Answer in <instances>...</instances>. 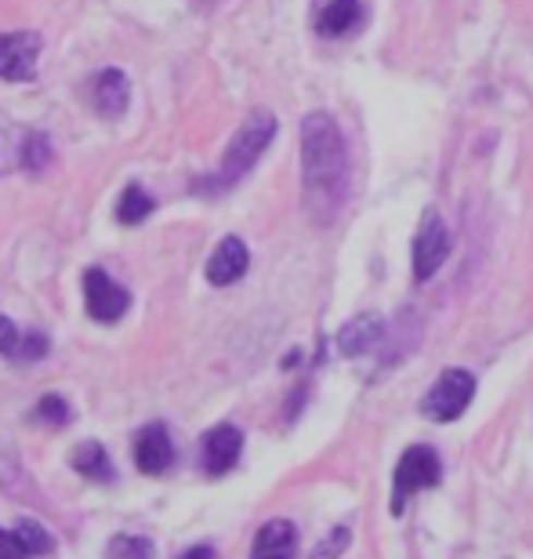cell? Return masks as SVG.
I'll use <instances>...</instances> for the list:
<instances>
[{
    "label": "cell",
    "mask_w": 533,
    "mask_h": 559,
    "mask_svg": "<svg viewBox=\"0 0 533 559\" xmlns=\"http://www.w3.org/2000/svg\"><path fill=\"white\" fill-rule=\"evenodd\" d=\"M92 103H95L98 114L109 117V120L124 117V109L131 103V84H128L124 70H102V73H95V81H92Z\"/></svg>",
    "instance_id": "7c38bea8"
},
{
    "label": "cell",
    "mask_w": 533,
    "mask_h": 559,
    "mask_svg": "<svg viewBox=\"0 0 533 559\" xmlns=\"http://www.w3.org/2000/svg\"><path fill=\"white\" fill-rule=\"evenodd\" d=\"M178 559H218V556H215V549H207V545H196V549L182 552Z\"/></svg>",
    "instance_id": "d4e9b609"
},
{
    "label": "cell",
    "mask_w": 533,
    "mask_h": 559,
    "mask_svg": "<svg viewBox=\"0 0 533 559\" xmlns=\"http://www.w3.org/2000/svg\"><path fill=\"white\" fill-rule=\"evenodd\" d=\"M346 549H349V527H338V531H330V538H327V542H319V545H316V549H313V559H338Z\"/></svg>",
    "instance_id": "7402d4cb"
},
{
    "label": "cell",
    "mask_w": 533,
    "mask_h": 559,
    "mask_svg": "<svg viewBox=\"0 0 533 559\" xmlns=\"http://www.w3.org/2000/svg\"><path fill=\"white\" fill-rule=\"evenodd\" d=\"M37 418L44 425H54V429H62L65 421H70V407H65L62 396H44L37 404Z\"/></svg>",
    "instance_id": "44dd1931"
},
{
    "label": "cell",
    "mask_w": 533,
    "mask_h": 559,
    "mask_svg": "<svg viewBox=\"0 0 533 559\" xmlns=\"http://www.w3.org/2000/svg\"><path fill=\"white\" fill-rule=\"evenodd\" d=\"M207 4H215V0H207Z\"/></svg>",
    "instance_id": "484cf974"
},
{
    "label": "cell",
    "mask_w": 533,
    "mask_h": 559,
    "mask_svg": "<svg viewBox=\"0 0 533 559\" xmlns=\"http://www.w3.org/2000/svg\"><path fill=\"white\" fill-rule=\"evenodd\" d=\"M272 139H276V117L265 114V109H254V114L240 124L237 135H232L229 150H226V156H221V164H218V171L199 178V182H193V189H199V193H207V197L226 193V189L237 186L240 178L247 175L254 164H258V156L269 150Z\"/></svg>",
    "instance_id": "7a4b0ae2"
},
{
    "label": "cell",
    "mask_w": 533,
    "mask_h": 559,
    "mask_svg": "<svg viewBox=\"0 0 533 559\" xmlns=\"http://www.w3.org/2000/svg\"><path fill=\"white\" fill-rule=\"evenodd\" d=\"M363 19L360 0H319L316 4V33L319 37H346Z\"/></svg>",
    "instance_id": "5bb4252c"
},
{
    "label": "cell",
    "mask_w": 533,
    "mask_h": 559,
    "mask_svg": "<svg viewBox=\"0 0 533 559\" xmlns=\"http://www.w3.org/2000/svg\"><path fill=\"white\" fill-rule=\"evenodd\" d=\"M0 559H33L26 545L19 542L15 531H4L0 527Z\"/></svg>",
    "instance_id": "603a6c76"
},
{
    "label": "cell",
    "mask_w": 533,
    "mask_h": 559,
    "mask_svg": "<svg viewBox=\"0 0 533 559\" xmlns=\"http://www.w3.org/2000/svg\"><path fill=\"white\" fill-rule=\"evenodd\" d=\"M450 259V229L443 222L439 211H425L414 237V251H410V262H414V280L425 284V280L436 276V270H443V262Z\"/></svg>",
    "instance_id": "8992f818"
},
{
    "label": "cell",
    "mask_w": 533,
    "mask_h": 559,
    "mask_svg": "<svg viewBox=\"0 0 533 559\" xmlns=\"http://www.w3.org/2000/svg\"><path fill=\"white\" fill-rule=\"evenodd\" d=\"M443 479V462H439V454L432 451L428 443H414V447H407L403 457H399V465H396V476H392V512L396 516H403V506H407V498H414L421 495V490H428V487H436Z\"/></svg>",
    "instance_id": "3957f363"
},
{
    "label": "cell",
    "mask_w": 533,
    "mask_h": 559,
    "mask_svg": "<svg viewBox=\"0 0 533 559\" xmlns=\"http://www.w3.org/2000/svg\"><path fill=\"white\" fill-rule=\"evenodd\" d=\"M247 265H251L247 243H243L240 237H226L215 251H210V259H207V280L215 287H229V284H237L243 273H247Z\"/></svg>",
    "instance_id": "8fae6325"
},
{
    "label": "cell",
    "mask_w": 533,
    "mask_h": 559,
    "mask_svg": "<svg viewBox=\"0 0 533 559\" xmlns=\"http://www.w3.org/2000/svg\"><path fill=\"white\" fill-rule=\"evenodd\" d=\"M352 164L338 120L330 114H308L302 120V189L305 207L319 226H330L349 200Z\"/></svg>",
    "instance_id": "6da1fadb"
},
{
    "label": "cell",
    "mask_w": 533,
    "mask_h": 559,
    "mask_svg": "<svg viewBox=\"0 0 533 559\" xmlns=\"http://www.w3.org/2000/svg\"><path fill=\"white\" fill-rule=\"evenodd\" d=\"M15 534H19V542L26 545L29 556H48L54 545H51V534L40 527L37 520H19L15 523Z\"/></svg>",
    "instance_id": "d6986e66"
},
{
    "label": "cell",
    "mask_w": 533,
    "mask_h": 559,
    "mask_svg": "<svg viewBox=\"0 0 533 559\" xmlns=\"http://www.w3.org/2000/svg\"><path fill=\"white\" fill-rule=\"evenodd\" d=\"M40 37L33 29L0 33V81H33Z\"/></svg>",
    "instance_id": "ba28073f"
},
{
    "label": "cell",
    "mask_w": 533,
    "mask_h": 559,
    "mask_svg": "<svg viewBox=\"0 0 533 559\" xmlns=\"http://www.w3.org/2000/svg\"><path fill=\"white\" fill-rule=\"evenodd\" d=\"M153 197L146 193L142 186H128L124 193H120V204H117V222H124V226H138V222H146L153 215Z\"/></svg>",
    "instance_id": "e0dca14e"
},
{
    "label": "cell",
    "mask_w": 533,
    "mask_h": 559,
    "mask_svg": "<svg viewBox=\"0 0 533 559\" xmlns=\"http://www.w3.org/2000/svg\"><path fill=\"white\" fill-rule=\"evenodd\" d=\"M48 353V338H44L40 331H29V334H19V342L11 345V360L15 364H33V360H40V356Z\"/></svg>",
    "instance_id": "ffe728a7"
},
{
    "label": "cell",
    "mask_w": 533,
    "mask_h": 559,
    "mask_svg": "<svg viewBox=\"0 0 533 559\" xmlns=\"http://www.w3.org/2000/svg\"><path fill=\"white\" fill-rule=\"evenodd\" d=\"M51 164V145L40 131H26L15 120L0 117V175L8 171H44Z\"/></svg>",
    "instance_id": "277c9868"
},
{
    "label": "cell",
    "mask_w": 533,
    "mask_h": 559,
    "mask_svg": "<svg viewBox=\"0 0 533 559\" xmlns=\"http://www.w3.org/2000/svg\"><path fill=\"white\" fill-rule=\"evenodd\" d=\"M19 342V331H15V323H11L4 312H0V353H11V345Z\"/></svg>",
    "instance_id": "cb8c5ba5"
},
{
    "label": "cell",
    "mask_w": 533,
    "mask_h": 559,
    "mask_svg": "<svg viewBox=\"0 0 533 559\" xmlns=\"http://www.w3.org/2000/svg\"><path fill=\"white\" fill-rule=\"evenodd\" d=\"M84 306L87 317L98 323H117L131 309V295L106 270L84 273Z\"/></svg>",
    "instance_id": "52a82bcc"
},
{
    "label": "cell",
    "mask_w": 533,
    "mask_h": 559,
    "mask_svg": "<svg viewBox=\"0 0 533 559\" xmlns=\"http://www.w3.org/2000/svg\"><path fill=\"white\" fill-rule=\"evenodd\" d=\"M135 465L142 468L146 476H160L168 473L174 465V443H171V432L163 429L160 421L146 425L138 436H135Z\"/></svg>",
    "instance_id": "30bf717a"
},
{
    "label": "cell",
    "mask_w": 533,
    "mask_h": 559,
    "mask_svg": "<svg viewBox=\"0 0 533 559\" xmlns=\"http://www.w3.org/2000/svg\"><path fill=\"white\" fill-rule=\"evenodd\" d=\"M298 549V531L291 520H269L254 538L251 559H294Z\"/></svg>",
    "instance_id": "9a60e30c"
},
{
    "label": "cell",
    "mask_w": 533,
    "mask_h": 559,
    "mask_svg": "<svg viewBox=\"0 0 533 559\" xmlns=\"http://www.w3.org/2000/svg\"><path fill=\"white\" fill-rule=\"evenodd\" d=\"M381 342H385V323L381 317H374V312H363V317L349 320L346 328L338 331V349L346 356H366Z\"/></svg>",
    "instance_id": "4fadbf2b"
},
{
    "label": "cell",
    "mask_w": 533,
    "mask_h": 559,
    "mask_svg": "<svg viewBox=\"0 0 533 559\" xmlns=\"http://www.w3.org/2000/svg\"><path fill=\"white\" fill-rule=\"evenodd\" d=\"M73 468L81 476L95 479V484H109V479L117 476L113 462H109V454H106V447L95 443V440H87V443L76 447V451H73Z\"/></svg>",
    "instance_id": "2e32d148"
},
{
    "label": "cell",
    "mask_w": 533,
    "mask_h": 559,
    "mask_svg": "<svg viewBox=\"0 0 533 559\" xmlns=\"http://www.w3.org/2000/svg\"><path fill=\"white\" fill-rule=\"evenodd\" d=\"M106 559H157L153 556V542L149 538H135V534H117L109 542Z\"/></svg>",
    "instance_id": "ac0fdd59"
},
{
    "label": "cell",
    "mask_w": 533,
    "mask_h": 559,
    "mask_svg": "<svg viewBox=\"0 0 533 559\" xmlns=\"http://www.w3.org/2000/svg\"><path fill=\"white\" fill-rule=\"evenodd\" d=\"M472 396H475V378L469 371H461V367H450V371H443L436 382H432L421 411H425L432 421H458L464 411H469Z\"/></svg>",
    "instance_id": "5b68a950"
},
{
    "label": "cell",
    "mask_w": 533,
    "mask_h": 559,
    "mask_svg": "<svg viewBox=\"0 0 533 559\" xmlns=\"http://www.w3.org/2000/svg\"><path fill=\"white\" fill-rule=\"evenodd\" d=\"M240 451H243V432L237 425H215L204 443H199V462H204V473L207 476H226L232 465L240 462Z\"/></svg>",
    "instance_id": "9c48e42d"
}]
</instances>
